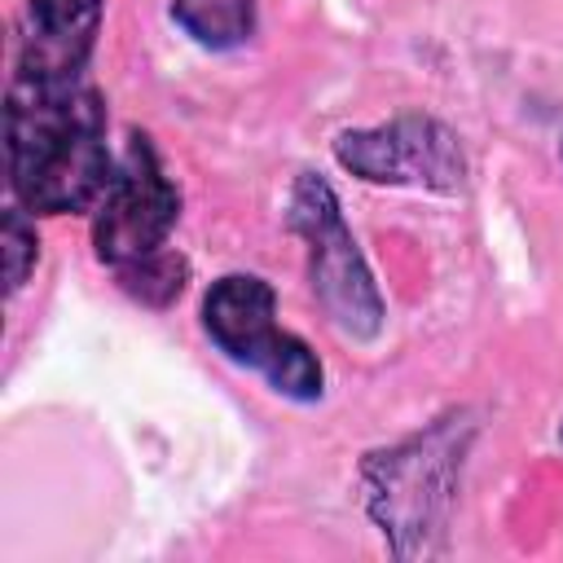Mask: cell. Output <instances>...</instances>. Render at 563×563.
<instances>
[{
  "label": "cell",
  "instance_id": "52a82bcc",
  "mask_svg": "<svg viewBox=\"0 0 563 563\" xmlns=\"http://www.w3.org/2000/svg\"><path fill=\"white\" fill-rule=\"evenodd\" d=\"M106 0H26L18 75L22 79H84L101 31Z\"/></svg>",
  "mask_w": 563,
  "mask_h": 563
},
{
  "label": "cell",
  "instance_id": "277c9868",
  "mask_svg": "<svg viewBox=\"0 0 563 563\" xmlns=\"http://www.w3.org/2000/svg\"><path fill=\"white\" fill-rule=\"evenodd\" d=\"M286 224L308 246V282L325 317L352 339H374L383 330V295L325 176L303 172L295 180Z\"/></svg>",
  "mask_w": 563,
  "mask_h": 563
},
{
  "label": "cell",
  "instance_id": "7a4b0ae2",
  "mask_svg": "<svg viewBox=\"0 0 563 563\" xmlns=\"http://www.w3.org/2000/svg\"><path fill=\"white\" fill-rule=\"evenodd\" d=\"M207 339L242 369L260 374L286 400H321L325 369L317 352L277 325V290L255 273H224L202 295Z\"/></svg>",
  "mask_w": 563,
  "mask_h": 563
},
{
  "label": "cell",
  "instance_id": "3957f363",
  "mask_svg": "<svg viewBox=\"0 0 563 563\" xmlns=\"http://www.w3.org/2000/svg\"><path fill=\"white\" fill-rule=\"evenodd\" d=\"M466 431L471 427H457V418H440L431 431L365 462L369 515L383 523L396 554H405V537H413L409 554H427V532H440L453 506Z\"/></svg>",
  "mask_w": 563,
  "mask_h": 563
},
{
  "label": "cell",
  "instance_id": "30bf717a",
  "mask_svg": "<svg viewBox=\"0 0 563 563\" xmlns=\"http://www.w3.org/2000/svg\"><path fill=\"white\" fill-rule=\"evenodd\" d=\"M0 246H4V290L18 295L40 260V238H35V220L22 202H13L4 211V224H0Z\"/></svg>",
  "mask_w": 563,
  "mask_h": 563
},
{
  "label": "cell",
  "instance_id": "8992f818",
  "mask_svg": "<svg viewBox=\"0 0 563 563\" xmlns=\"http://www.w3.org/2000/svg\"><path fill=\"white\" fill-rule=\"evenodd\" d=\"M334 158L343 172L369 185L453 194L466 180V158L453 128L431 114H396L374 128H347L334 136Z\"/></svg>",
  "mask_w": 563,
  "mask_h": 563
},
{
  "label": "cell",
  "instance_id": "9c48e42d",
  "mask_svg": "<svg viewBox=\"0 0 563 563\" xmlns=\"http://www.w3.org/2000/svg\"><path fill=\"white\" fill-rule=\"evenodd\" d=\"M119 273V286L132 295V299H141V303H150V308H167L180 290H185V277H189V264L176 255V251H154V255H145V260H136V264H123V268H114Z\"/></svg>",
  "mask_w": 563,
  "mask_h": 563
},
{
  "label": "cell",
  "instance_id": "8fae6325",
  "mask_svg": "<svg viewBox=\"0 0 563 563\" xmlns=\"http://www.w3.org/2000/svg\"><path fill=\"white\" fill-rule=\"evenodd\" d=\"M559 444H563V431H559Z\"/></svg>",
  "mask_w": 563,
  "mask_h": 563
},
{
  "label": "cell",
  "instance_id": "6da1fadb",
  "mask_svg": "<svg viewBox=\"0 0 563 563\" xmlns=\"http://www.w3.org/2000/svg\"><path fill=\"white\" fill-rule=\"evenodd\" d=\"M4 141L13 198L31 216L92 211L114 176L106 106L84 79L13 75Z\"/></svg>",
  "mask_w": 563,
  "mask_h": 563
},
{
  "label": "cell",
  "instance_id": "ba28073f",
  "mask_svg": "<svg viewBox=\"0 0 563 563\" xmlns=\"http://www.w3.org/2000/svg\"><path fill=\"white\" fill-rule=\"evenodd\" d=\"M172 22L194 44L229 53L255 35V0H172Z\"/></svg>",
  "mask_w": 563,
  "mask_h": 563
},
{
  "label": "cell",
  "instance_id": "5b68a950",
  "mask_svg": "<svg viewBox=\"0 0 563 563\" xmlns=\"http://www.w3.org/2000/svg\"><path fill=\"white\" fill-rule=\"evenodd\" d=\"M176 220H180V189L167 176L154 141L145 132H132L106 194L92 207L97 260L110 268L145 260L167 246V233L176 229Z\"/></svg>",
  "mask_w": 563,
  "mask_h": 563
}]
</instances>
